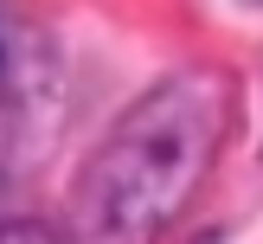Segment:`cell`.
<instances>
[{
    "mask_svg": "<svg viewBox=\"0 0 263 244\" xmlns=\"http://www.w3.org/2000/svg\"><path fill=\"white\" fill-rule=\"evenodd\" d=\"M0 244H58V238L39 231V225H7V231H0Z\"/></svg>",
    "mask_w": 263,
    "mask_h": 244,
    "instance_id": "cell-2",
    "label": "cell"
},
{
    "mask_svg": "<svg viewBox=\"0 0 263 244\" xmlns=\"http://www.w3.org/2000/svg\"><path fill=\"white\" fill-rule=\"evenodd\" d=\"M218 128H225V90L212 77H174L148 103H135L84 167L77 193L84 244H154L205 180Z\"/></svg>",
    "mask_w": 263,
    "mask_h": 244,
    "instance_id": "cell-1",
    "label": "cell"
}]
</instances>
